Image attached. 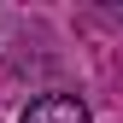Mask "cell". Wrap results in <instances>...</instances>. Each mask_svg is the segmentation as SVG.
I'll return each mask as SVG.
<instances>
[{"instance_id":"6da1fadb","label":"cell","mask_w":123,"mask_h":123,"mask_svg":"<svg viewBox=\"0 0 123 123\" xmlns=\"http://www.w3.org/2000/svg\"><path fill=\"white\" fill-rule=\"evenodd\" d=\"M24 123H88V105L76 100V94H41L24 111Z\"/></svg>"}]
</instances>
